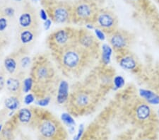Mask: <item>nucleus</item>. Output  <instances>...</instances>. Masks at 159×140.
<instances>
[{
  "label": "nucleus",
  "mask_w": 159,
  "mask_h": 140,
  "mask_svg": "<svg viewBox=\"0 0 159 140\" xmlns=\"http://www.w3.org/2000/svg\"><path fill=\"white\" fill-rule=\"evenodd\" d=\"M62 75L52 55L40 53L33 57L30 76L33 80L31 93L36 99L51 97L57 91Z\"/></svg>",
  "instance_id": "1"
},
{
  "label": "nucleus",
  "mask_w": 159,
  "mask_h": 140,
  "mask_svg": "<svg viewBox=\"0 0 159 140\" xmlns=\"http://www.w3.org/2000/svg\"><path fill=\"white\" fill-rule=\"evenodd\" d=\"M62 75L68 78H79L92 67L98 58L79 44L60 52L51 53Z\"/></svg>",
  "instance_id": "2"
},
{
  "label": "nucleus",
  "mask_w": 159,
  "mask_h": 140,
  "mask_svg": "<svg viewBox=\"0 0 159 140\" xmlns=\"http://www.w3.org/2000/svg\"><path fill=\"white\" fill-rule=\"evenodd\" d=\"M72 87L66 103L68 113L73 115H82L95 111L102 93L84 83H77Z\"/></svg>",
  "instance_id": "3"
},
{
  "label": "nucleus",
  "mask_w": 159,
  "mask_h": 140,
  "mask_svg": "<svg viewBox=\"0 0 159 140\" xmlns=\"http://www.w3.org/2000/svg\"><path fill=\"white\" fill-rule=\"evenodd\" d=\"M79 30L70 26H65L55 30L46 40L50 53L60 52L78 43Z\"/></svg>",
  "instance_id": "4"
},
{
  "label": "nucleus",
  "mask_w": 159,
  "mask_h": 140,
  "mask_svg": "<svg viewBox=\"0 0 159 140\" xmlns=\"http://www.w3.org/2000/svg\"><path fill=\"white\" fill-rule=\"evenodd\" d=\"M99 9L94 0H77L73 3L72 23L93 24Z\"/></svg>",
  "instance_id": "5"
},
{
  "label": "nucleus",
  "mask_w": 159,
  "mask_h": 140,
  "mask_svg": "<svg viewBox=\"0 0 159 140\" xmlns=\"http://www.w3.org/2000/svg\"><path fill=\"white\" fill-rule=\"evenodd\" d=\"M48 18L55 24H69L72 23L73 3L56 1L45 7Z\"/></svg>",
  "instance_id": "6"
},
{
  "label": "nucleus",
  "mask_w": 159,
  "mask_h": 140,
  "mask_svg": "<svg viewBox=\"0 0 159 140\" xmlns=\"http://www.w3.org/2000/svg\"><path fill=\"white\" fill-rule=\"evenodd\" d=\"M93 24L95 28H98L108 35L118 29V18L111 10L101 9H99Z\"/></svg>",
  "instance_id": "7"
},
{
  "label": "nucleus",
  "mask_w": 159,
  "mask_h": 140,
  "mask_svg": "<svg viewBox=\"0 0 159 140\" xmlns=\"http://www.w3.org/2000/svg\"><path fill=\"white\" fill-rule=\"evenodd\" d=\"M107 36L110 47L116 53L129 50L133 43V36L127 30L117 29Z\"/></svg>",
  "instance_id": "8"
},
{
  "label": "nucleus",
  "mask_w": 159,
  "mask_h": 140,
  "mask_svg": "<svg viewBox=\"0 0 159 140\" xmlns=\"http://www.w3.org/2000/svg\"><path fill=\"white\" fill-rule=\"evenodd\" d=\"M19 29H38L39 17L36 10L30 3L24 5L18 19Z\"/></svg>",
  "instance_id": "9"
},
{
  "label": "nucleus",
  "mask_w": 159,
  "mask_h": 140,
  "mask_svg": "<svg viewBox=\"0 0 159 140\" xmlns=\"http://www.w3.org/2000/svg\"><path fill=\"white\" fill-rule=\"evenodd\" d=\"M78 43L82 47L93 53L96 57L99 58L101 53H100V43L98 39L89 30L86 29L79 30Z\"/></svg>",
  "instance_id": "10"
},
{
  "label": "nucleus",
  "mask_w": 159,
  "mask_h": 140,
  "mask_svg": "<svg viewBox=\"0 0 159 140\" xmlns=\"http://www.w3.org/2000/svg\"><path fill=\"white\" fill-rule=\"evenodd\" d=\"M116 59L120 67L127 71H137L139 67V61L136 56L128 50L117 52Z\"/></svg>",
  "instance_id": "11"
},
{
  "label": "nucleus",
  "mask_w": 159,
  "mask_h": 140,
  "mask_svg": "<svg viewBox=\"0 0 159 140\" xmlns=\"http://www.w3.org/2000/svg\"><path fill=\"white\" fill-rule=\"evenodd\" d=\"M38 34V29H19L17 38L20 47H29L35 41Z\"/></svg>",
  "instance_id": "12"
},
{
  "label": "nucleus",
  "mask_w": 159,
  "mask_h": 140,
  "mask_svg": "<svg viewBox=\"0 0 159 140\" xmlns=\"http://www.w3.org/2000/svg\"><path fill=\"white\" fill-rule=\"evenodd\" d=\"M24 76L20 75L9 76L6 81V88L11 96H21L23 93V80Z\"/></svg>",
  "instance_id": "13"
},
{
  "label": "nucleus",
  "mask_w": 159,
  "mask_h": 140,
  "mask_svg": "<svg viewBox=\"0 0 159 140\" xmlns=\"http://www.w3.org/2000/svg\"><path fill=\"white\" fill-rule=\"evenodd\" d=\"M4 68L9 76L16 75L19 69V52H11L4 60Z\"/></svg>",
  "instance_id": "14"
},
{
  "label": "nucleus",
  "mask_w": 159,
  "mask_h": 140,
  "mask_svg": "<svg viewBox=\"0 0 159 140\" xmlns=\"http://www.w3.org/2000/svg\"><path fill=\"white\" fill-rule=\"evenodd\" d=\"M134 116L137 121L144 123L151 118V109L147 103L140 102L136 105L134 108Z\"/></svg>",
  "instance_id": "15"
},
{
  "label": "nucleus",
  "mask_w": 159,
  "mask_h": 140,
  "mask_svg": "<svg viewBox=\"0 0 159 140\" xmlns=\"http://www.w3.org/2000/svg\"><path fill=\"white\" fill-rule=\"evenodd\" d=\"M14 115L16 121L19 123L24 124H29L31 123L33 119L35 118L34 107H32L30 108H24L20 109Z\"/></svg>",
  "instance_id": "16"
},
{
  "label": "nucleus",
  "mask_w": 159,
  "mask_h": 140,
  "mask_svg": "<svg viewBox=\"0 0 159 140\" xmlns=\"http://www.w3.org/2000/svg\"><path fill=\"white\" fill-rule=\"evenodd\" d=\"M70 84L66 80L61 79L57 91V103L60 105L66 104L70 96Z\"/></svg>",
  "instance_id": "17"
},
{
  "label": "nucleus",
  "mask_w": 159,
  "mask_h": 140,
  "mask_svg": "<svg viewBox=\"0 0 159 140\" xmlns=\"http://www.w3.org/2000/svg\"><path fill=\"white\" fill-rule=\"evenodd\" d=\"M20 97L16 96H11L4 100V106L7 110L15 111L19 108L20 106Z\"/></svg>",
  "instance_id": "18"
},
{
  "label": "nucleus",
  "mask_w": 159,
  "mask_h": 140,
  "mask_svg": "<svg viewBox=\"0 0 159 140\" xmlns=\"http://www.w3.org/2000/svg\"><path fill=\"white\" fill-rule=\"evenodd\" d=\"M112 47L110 45L104 44L102 46L101 52V61L102 64L104 66H107L110 62V57L112 55Z\"/></svg>",
  "instance_id": "19"
},
{
  "label": "nucleus",
  "mask_w": 159,
  "mask_h": 140,
  "mask_svg": "<svg viewBox=\"0 0 159 140\" xmlns=\"http://www.w3.org/2000/svg\"><path fill=\"white\" fill-rule=\"evenodd\" d=\"M61 119L63 121V123L69 127V129H70L71 133H72L75 130L74 126H75L76 123L74 118H72V116L71 115V114L69 113H64L61 114Z\"/></svg>",
  "instance_id": "20"
},
{
  "label": "nucleus",
  "mask_w": 159,
  "mask_h": 140,
  "mask_svg": "<svg viewBox=\"0 0 159 140\" xmlns=\"http://www.w3.org/2000/svg\"><path fill=\"white\" fill-rule=\"evenodd\" d=\"M33 87V80L31 76L25 77L23 80V93H29Z\"/></svg>",
  "instance_id": "21"
},
{
  "label": "nucleus",
  "mask_w": 159,
  "mask_h": 140,
  "mask_svg": "<svg viewBox=\"0 0 159 140\" xmlns=\"http://www.w3.org/2000/svg\"><path fill=\"white\" fill-rule=\"evenodd\" d=\"M6 75L7 72L4 67L0 68V91L3 90V88L6 86Z\"/></svg>",
  "instance_id": "22"
},
{
  "label": "nucleus",
  "mask_w": 159,
  "mask_h": 140,
  "mask_svg": "<svg viewBox=\"0 0 159 140\" xmlns=\"http://www.w3.org/2000/svg\"><path fill=\"white\" fill-rule=\"evenodd\" d=\"M8 27V19L7 17L2 16L0 17V34L3 35Z\"/></svg>",
  "instance_id": "23"
},
{
  "label": "nucleus",
  "mask_w": 159,
  "mask_h": 140,
  "mask_svg": "<svg viewBox=\"0 0 159 140\" xmlns=\"http://www.w3.org/2000/svg\"><path fill=\"white\" fill-rule=\"evenodd\" d=\"M35 100H36V98L34 94L33 93H29L25 95L24 98V103L25 105H30L31 103H34Z\"/></svg>",
  "instance_id": "24"
},
{
  "label": "nucleus",
  "mask_w": 159,
  "mask_h": 140,
  "mask_svg": "<svg viewBox=\"0 0 159 140\" xmlns=\"http://www.w3.org/2000/svg\"><path fill=\"white\" fill-rule=\"evenodd\" d=\"M51 98H52L51 97H46V98H43L40 99H36L35 101V103L36 105L39 106L40 107H45L49 105L51 101Z\"/></svg>",
  "instance_id": "25"
},
{
  "label": "nucleus",
  "mask_w": 159,
  "mask_h": 140,
  "mask_svg": "<svg viewBox=\"0 0 159 140\" xmlns=\"http://www.w3.org/2000/svg\"><path fill=\"white\" fill-rule=\"evenodd\" d=\"M113 84H114V86L116 88H122L125 84V80L124 79L120 76H115L113 79Z\"/></svg>",
  "instance_id": "26"
},
{
  "label": "nucleus",
  "mask_w": 159,
  "mask_h": 140,
  "mask_svg": "<svg viewBox=\"0 0 159 140\" xmlns=\"http://www.w3.org/2000/svg\"><path fill=\"white\" fill-rule=\"evenodd\" d=\"M140 94L143 98L147 99V101H149L151 99L154 98L155 96H156V94H154L152 92V91H148V90H141L140 91Z\"/></svg>",
  "instance_id": "27"
},
{
  "label": "nucleus",
  "mask_w": 159,
  "mask_h": 140,
  "mask_svg": "<svg viewBox=\"0 0 159 140\" xmlns=\"http://www.w3.org/2000/svg\"><path fill=\"white\" fill-rule=\"evenodd\" d=\"M3 16L7 18H11L15 15V9L11 7H7L2 11Z\"/></svg>",
  "instance_id": "28"
},
{
  "label": "nucleus",
  "mask_w": 159,
  "mask_h": 140,
  "mask_svg": "<svg viewBox=\"0 0 159 140\" xmlns=\"http://www.w3.org/2000/svg\"><path fill=\"white\" fill-rule=\"evenodd\" d=\"M94 30H95V34H96V36L99 40H104L106 39L105 33L102 31V30L98 29V28H95Z\"/></svg>",
  "instance_id": "29"
},
{
  "label": "nucleus",
  "mask_w": 159,
  "mask_h": 140,
  "mask_svg": "<svg viewBox=\"0 0 159 140\" xmlns=\"http://www.w3.org/2000/svg\"><path fill=\"white\" fill-rule=\"evenodd\" d=\"M84 132V124H81L80 126H79V127L78 133L75 137H74V139L80 140V139L81 138L82 136H83Z\"/></svg>",
  "instance_id": "30"
},
{
  "label": "nucleus",
  "mask_w": 159,
  "mask_h": 140,
  "mask_svg": "<svg viewBox=\"0 0 159 140\" xmlns=\"http://www.w3.org/2000/svg\"><path fill=\"white\" fill-rule=\"evenodd\" d=\"M39 17L41 20H43V21H45L46 20L48 19V15L46 12V10L44 9H41L40 13H39Z\"/></svg>",
  "instance_id": "31"
},
{
  "label": "nucleus",
  "mask_w": 159,
  "mask_h": 140,
  "mask_svg": "<svg viewBox=\"0 0 159 140\" xmlns=\"http://www.w3.org/2000/svg\"><path fill=\"white\" fill-rule=\"evenodd\" d=\"M52 23V21L50 19H48L45 21H44V24H43V25H44V29L45 30H48L50 29Z\"/></svg>",
  "instance_id": "32"
},
{
  "label": "nucleus",
  "mask_w": 159,
  "mask_h": 140,
  "mask_svg": "<svg viewBox=\"0 0 159 140\" xmlns=\"http://www.w3.org/2000/svg\"><path fill=\"white\" fill-rule=\"evenodd\" d=\"M56 1H57V0H41V2H42V4L45 7H46L47 6H48V5H50V4H52Z\"/></svg>",
  "instance_id": "33"
},
{
  "label": "nucleus",
  "mask_w": 159,
  "mask_h": 140,
  "mask_svg": "<svg viewBox=\"0 0 159 140\" xmlns=\"http://www.w3.org/2000/svg\"><path fill=\"white\" fill-rule=\"evenodd\" d=\"M139 140H154V139L151 138V137H142V138H141Z\"/></svg>",
  "instance_id": "34"
},
{
  "label": "nucleus",
  "mask_w": 159,
  "mask_h": 140,
  "mask_svg": "<svg viewBox=\"0 0 159 140\" xmlns=\"http://www.w3.org/2000/svg\"><path fill=\"white\" fill-rule=\"evenodd\" d=\"M2 129H3V125H2V124H0V134H1V133H2Z\"/></svg>",
  "instance_id": "35"
},
{
  "label": "nucleus",
  "mask_w": 159,
  "mask_h": 140,
  "mask_svg": "<svg viewBox=\"0 0 159 140\" xmlns=\"http://www.w3.org/2000/svg\"><path fill=\"white\" fill-rule=\"evenodd\" d=\"M127 1L129 2H137L139 1V0H127Z\"/></svg>",
  "instance_id": "36"
},
{
  "label": "nucleus",
  "mask_w": 159,
  "mask_h": 140,
  "mask_svg": "<svg viewBox=\"0 0 159 140\" xmlns=\"http://www.w3.org/2000/svg\"><path fill=\"white\" fill-rule=\"evenodd\" d=\"M14 1L16 2H22L23 0H14Z\"/></svg>",
  "instance_id": "37"
},
{
  "label": "nucleus",
  "mask_w": 159,
  "mask_h": 140,
  "mask_svg": "<svg viewBox=\"0 0 159 140\" xmlns=\"http://www.w3.org/2000/svg\"><path fill=\"white\" fill-rule=\"evenodd\" d=\"M1 14H2V10L0 9V17H1L2 16H1Z\"/></svg>",
  "instance_id": "38"
},
{
  "label": "nucleus",
  "mask_w": 159,
  "mask_h": 140,
  "mask_svg": "<svg viewBox=\"0 0 159 140\" xmlns=\"http://www.w3.org/2000/svg\"><path fill=\"white\" fill-rule=\"evenodd\" d=\"M37 1H38V2H39V1H41V0H37Z\"/></svg>",
  "instance_id": "39"
},
{
  "label": "nucleus",
  "mask_w": 159,
  "mask_h": 140,
  "mask_svg": "<svg viewBox=\"0 0 159 140\" xmlns=\"http://www.w3.org/2000/svg\"><path fill=\"white\" fill-rule=\"evenodd\" d=\"M73 140H75V139H73Z\"/></svg>",
  "instance_id": "40"
}]
</instances>
